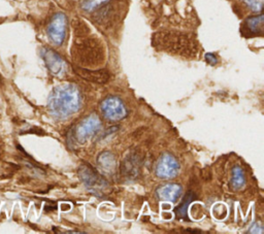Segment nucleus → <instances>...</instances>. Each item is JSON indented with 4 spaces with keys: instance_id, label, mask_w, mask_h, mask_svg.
I'll return each mask as SVG.
<instances>
[{
    "instance_id": "1",
    "label": "nucleus",
    "mask_w": 264,
    "mask_h": 234,
    "mask_svg": "<svg viewBox=\"0 0 264 234\" xmlns=\"http://www.w3.org/2000/svg\"><path fill=\"white\" fill-rule=\"evenodd\" d=\"M152 24L176 30H190L199 24L189 0H144Z\"/></svg>"
},
{
    "instance_id": "2",
    "label": "nucleus",
    "mask_w": 264,
    "mask_h": 234,
    "mask_svg": "<svg viewBox=\"0 0 264 234\" xmlns=\"http://www.w3.org/2000/svg\"><path fill=\"white\" fill-rule=\"evenodd\" d=\"M76 38L72 49L74 61L78 66L84 68H95L101 66L105 61V48L102 41L91 35L90 28L85 22H74Z\"/></svg>"
},
{
    "instance_id": "3",
    "label": "nucleus",
    "mask_w": 264,
    "mask_h": 234,
    "mask_svg": "<svg viewBox=\"0 0 264 234\" xmlns=\"http://www.w3.org/2000/svg\"><path fill=\"white\" fill-rule=\"evenodd\" d=\"M156 51L168 53L185 59H197L200 55L199 41L195 34L176 29H164L152 36Z\"/></svg>"
},
{
    "instance_id": "4",
    "label": "nucleus",
    "mask_w": 264,
    "mask_h": 234,
    "mask_svg": "<svg viewBox=\"0 0 264 234\" xmlns=\"http://www.w3.org/2000/svg\"><path fill=\"white\" fill-rule=\"evenodd\" d=\"M82 106V94L73 84H63L55 88L50 94L48 107L52 116L65 119L77 113Z\"/></svg>"
},
{
    "instance_id": "5",
    "label": "nucleus",
    "mask_w": 264,
    "mask_h": 234,
    "mask_svg": "<svg viewBox=\"0 0 264 234\" xmlns=\"http://www.w3.org/2000/svg\"><path fill=\"white\" fill-rule=\"evenodd\" d=\"M93 12V21L105 30H108L123 19L124 2L122 0H110Z\"/></svg>"
},
{
    "instance_id": "6",
    "label": "nucleus",
    "mask_w": 264,
    "mask_h": 234,
    "mask_svg": "<svg viewBox=\"0 0 264 234\" xmlns=\"http://www.w3.org/2000/svg\"><path fill=\"white\" fill-rule=\"evenodd\" d=\"M79 176L84 185L94 194L101 195L108 188L107 182L88 164H83L79 168Z\"/></svg>"
},
{
    "instance_id": "7",
    "label": "nucleus",
    "mask_w": 264,
    "mask_h": 234,
    "mask_svg": "<svg viewBox=\"0 0 264 234\" xmlns=\"http://www.w3.org/2000/svg\"><path fill=\"white\" fill-rule=\"evenodd\" d=\"M40 54L52 76L56 78H62L65 76L67 73V64L57 52L49 48H44Z\"/></svg>"
},
{
    "instance_id": "8",
    "label": "nucleus",
    "mask_w": 264,
    "mask_h": 234,
    "mask_svg": "<svg viewBox=\"0 0 264 234\" xmlns=\"http://www.w3.org/2000/svg\"><path fill=\"white\" fill-rule=\"evenodd\" d=\"M101 128V121L96 115H91L82 120L75 129L74 136L79 143H85Z\"/></svg>"
},
{
    "instance_id": "9",
    "label": "nucleus",
    "mask_w": 264,
    "mask_h": 234,
    "mask_svg": "<svg viewBox=\"0 0 264 234\" xmlns=\"http://www.w3.org/2000/svg\"><path fill=\"white\" fill-rule=\"evenodd\" d=\"M67 28V18L63 12H58L55 15L47 29L48 36L52 44L55 46H61L64 43Z\"/></svg>"
},
{
    "instance_id": "10",
    "label": "nucleus",
    "mask_w": 264,
    "mask_h": 234,
    "mask_svg": "<svg viewBox=\"0 0 264 234\" xmlns=\"http://www.w3.org/2000/svg\"><path fill=\"white\" fill-rule=\"evenodd\" d=\"M101 112L109 121H120L126 117L127 111L124 103L118 97H107L101 102Z\"/></svg>"
},
{
    "instance_id": "11",
    "label": "nucleus",
    "mask_w": 264,
    "mask_h": 234,
    "mask_svg": "<svg viewBox=\"0 0 264 234\" xmlns=\"http://www.w3.org/2000/svg\"><path fill=\"white\" fill-rule=\"evenodd\" d=\"M179 170V164L171 154H164L158 160L156 165V174L161 178H173Z\"/></svg>"
},
{
    "instance_id": "12",
    "label": "nucleus",
    "mask_w": 264,
    "mask_h": 234,
    "mask_svg": "<svg viewBox=\"0 0 264 234\" xmlns=\"http://www.w3.org/2000/svg\"><path fill=\"white\" fill-rule=\"evenodd\" d=\"M74 71L81 78L98 84H105L109 79V74L105 70H90V68L75 66Z\"/></svg>"
},
{
    "instance_id": "13",
    "label": "nucleus",
    "mask_w": 264,
    "mask_h": 234,
    "mask_svg": "<svg viewBox=\"0 0 264 234\" xmlns=\"http://www.w3.org/2000/svg\"><path fill=\"white\" fill-rule=\"evenodd\" d=\"M180 194H182V187L177 184H166L157 190L158 198L170 202H176Z\"/></svg>"
},
{
    "instance_id": "14",
    "label": "nucleus",
    "mask_w": 264,
    "mask_h": 234,
    "mask_svg": "<svg viewBox=\"0 0 264 234\" xmlns=\"http://www.w3.org/2000/svg\"><path fill=\"white\" fill-rule=\"evenodd\" d=\"M263 24H264L263 15L252 16L245 21L244 28H246L247 32L249 33L261 35L263 32Z\"/></svg>"
},
{
    "instance_id": "15",
    "label": "nucleus",
    "mask_w": 264,
    "mask_h": 234,
    "mask_svg": "<svg viewBox=\"0 0 264 234\" xmlns=\"http://www.w3.org/2000/svg\"><path fill=\"white\" fill-rule=\"evenodd\" d=\"M138 167H140V161L137 157L135 155H130L123 161L122 171L132 177L138 173Z\"/></svg>"
},
{
    "instance_id": "16",
    "label": "nucleus",
    "mask_w": 264,
    "mask_h": 234,
    "mask_svg": "<svg viewBox=\"0 0 264 234\" xmlns=\"http://www.w3.org/2000/svg\"><path fill=\"white\" fill-rule=\"evenodd\" d=\"M98 164L102 170L107 173H113L116 168V158L112 153L104 152L98 158Z\"/></svg>"
},
{
    "instance_id": "17",
    "label": "nucleus",
    "mask_w": 264,
    "mask_h": 234,
    "mask_svg": "<svg viewBox=\"0 0 264 234\" xmlns=\"http://www.w3.org/2000/svg\"><path fill=\"white\" fill-rule=\"evenodd\" d=\"M194 197H195V195H194L193 192H188V193L186 194V196L184 197L182 201V204L177 206V208L175 210V213L177 219H185L188 221V217H187L188 206L194 200Z\"/></svg>"
},
{
    "instance_id": "18",
    "label": "nucleus",
    "mask_w": 264,
    "mask_h": 234,
    "mask_svg": "<svg viewBox=\"0 0 264 234\" xmlns=\"http://www.w3.org/2000/svg\"><path fill=\"white\" fill-rule=\"evenodd\" d=\"M246 184V178L243 169L240 166H235L232 169V177H231V186L233 189L238 190L244 187Z\"/></svg>"
},
{
    "instance_id": "19",
    "label": "nucleus",
    "mask_w": 264,
    "mask_h": 234,
    "mask_svg": "<svg viewBox=\"0 0 264 234\" xmlns=\"http://www.w3.org/2000/svg\"><path fill=\"white\" fill-rule=\"evenodd\" d=\"M108 1H110V0H83L82 8L87 12H93Z\"/></svg>"
},
{
    "instance_id": "20",
    "label": "nucleus",
    "mask_w": 264,
    "mask_h": 234,
    "mask_svg": "<svg viewBox=\"0 0 264 234\" xmlns=\"http://www.w3.org/2000/svg\"><path fill=\"white\" fill-rule=\"evenodd\" d=\"M242 1L253 11L260 12L263 8V0H242Z\"/></svg>"
},
{
    "instance_id": "21",
    "label": "nucleus",
    "mask_w": 264,
    "mask_h": 234,
    "mask_svg": "<svg viewBox=\"0 0 264 234\" xmlns=\"http://www.w3.org/2000/svg\"><path fill=\"white\" fill-rule=\"evenodd\" d=\"M205 61L208 63V64H211V65H216L218 63V59L216 57V55L213 54V53H207L205 54Z\"/></svg>"
}]
</instances>
